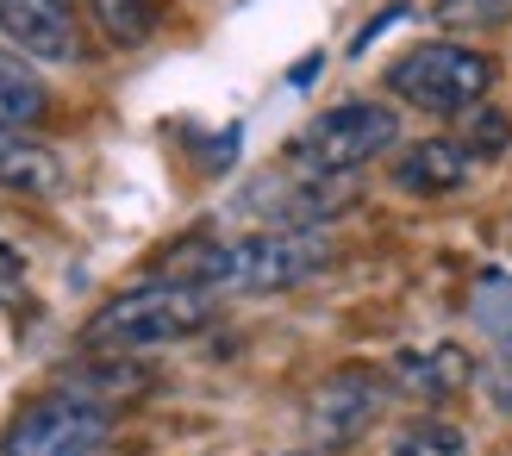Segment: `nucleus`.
Segmentation results:
<instances>
[{
    "label": "nucleus",
    "instance_id": "f257e3e1",
    "mask_svg": "<svg viewBox=\"0 0 512 456\" xmlns=\"http://www.w3.org/2000/svg\"><path fill=\"white\" fill-rule=\"evenodd\" d=\"M338 263V238L331 225H269V232L244 238H207L188 257H175V275L213 288L219 300H263V294H294Z\"/></svg>",
    "mask_w": 512,
    "mask_h": 456
},
{
    "label": "nucleus",
    "instance_id": "f03ea898",
    "mask_svg": "<svg viewBox=\"0 0 512 456\" xmlns=\"http://www.w3.org/2000/svg\"><path fill=\"white\" fill-rule=\"evenodd\" d=\"M213 313H219L213 288L188 282V275H150V282L100 300L82 325V344L113 350V357H144V350H169V344H188L194 332H207Z\"/></svg>",
    "mask_w": 512,
    "mask_h": 456
},
{
    "label": "nucleus",
    "instance_id": "7ed1b4c3",
    "mask_svg": "<svg viewBox=\"0 0 512 456\" xmlns=\"http://www.w3.org/2000/svg\"><path fill=\"white\" fill-rule=\"evenodd\" d=\"M494 75H500V63L488 50L456 44V38H425L388 63V94L431 119H463L475 107H488Z\"/></svg>",
    "mask_w": 512,
    "mask_h": 456
},
{
    "label": "nucleus",
    "instance_id": "20e7f679",
    "mask_svg": "<svg viewBox=\"0 0 512 456\" xmlns=\"http://www.w3.org/2000/svg\"><path fill=\"white\" fill-rule=\"evenodd\" d=\"M400 144V113L388 100H338V107H325L319 119H306L294 144H288V163L300 175H356L369 169L375 157H388Z\"/></svg>",
    "mask_w": 512,
    "mask_h": 456
},
{
    "label": "nucleus",
    "instance_id": "39448f33",
    "mask_svg": "<svg viewBox=\"0 0 512 456\" xmlns=\"http://www.w3.org/2000/svg\"><path fill=\"white\" fill-rule=\"evenodd\" d=\"M113 438V413L100 400H82L69 388H50L7 419L0 456H100Z\"/></svg>",
    "mask_w": 512,
    "mask_h": 456
},
{
    "label": "nucleus",
    "instance_id": "423d86ee",
    "mask_svg": "<svg viewBox=\"0 0 512 456\" xmlns=\"http://www.w3.org/2000/svg\"><path fill=\"white\" fill-rule=\"evenodd\" d=\"M381 407H388V382H381V375H369V369L325 375L313 407H306V432H313L319 444H331V450H344L381 419Z\"/></svg>",
    "mask_w": 512,
    "mask_h": 456
},
{
    "label": "nucleus",
    "instance_id": "0eeeda50",
    "mask_svg": "<svg viewBox=\"0 0 512 456\" xmlns=\"http://www.w3.org/2000/svg\"><path fill=\"white\" fill-rule=\"evenodd\" d=\"M0 44L32 63H82V25L69 0H0Z\"/></svg>",
    "mask_w": 512,
    "mask_h": 456
},
{
    "label": "nucleus",
    "instance_id": "6e6552de",
    "mask_svg": "<svg viewBox=\"0 0 512 456\" xmlns=\"http://www.w3.org/2000/svg\"><path fill=\"white\" fill-rule=\"evenodd\" d=\"M388 182L400 194H413V200H450V194H463L475 182V157H469L463 138H419V144L394 150Z\"/></svg>",
    "mask_w": 512,
    "mask_h": 456
},
{
    "label": "nucleus",
    "instance_id": "1a4fd4ad",
    "mask_svg": "<svg viewBox=\"0 0 512 456\" xmlns=\"http://www.w3.org/2000/svg\"><path fill=\"white\" fill-rule=\"evenodd\" d=\"M69 169L50 144H38L32 132H13V125H0V188L7 194H32V200H50L63 194Z\"/></svg>",
    "mask_w": 512,
    "mask_h": 456
},
{
    "label": "nucleus",
    "instance_id": "9d476101",
    "mask_svg": "<svg viewBox=\"0 0 512 456\" xmlns=\"http://www.w3.org/2000/svg\"><path fill=\"white\" fill-rule=\"evenodd\" d=\"M50 119V88L38 82L32 57H19V50L0 44V125H13V132H38Z\"/></svg>",
    "mask_w": 512,
    "mask_h": 456
},
{
    "label": "nucleus",
    "instance_id": "9b49d317",
    "mask_svg": "<svg viewBox=\"0 0 512 456\" xmlns=\"http://www.w3.org/2000/svg\"><path fill=\"white\" fill-rule=\"evenodd\" d=\"M394 375H400V388L406 394H419V400H444V394H456L469 382V363H463V350H406V357L394 363Z\"/></svg>",
    "mask_w": 512,
    "mask_h": 456
},
{
    "label": "nucleus",
    "instance_id": "f8f14e48",
    "mask_svg": "<svg viewBox=\"0 0 512 456\" xmlns=\"http://www.w3.org/2000/svg\"><path fill=\"white\" fill-rule=\"evenodd\" d=\"M144 382H150V375L138 369V357H113V350H94L88 369H69V375H63L69 394L100 400V407H107L113 394H119V400H125V394H144Z\"/></svg>",
    "mask_w": 512,
    "mask_h": 456
},
{
    "label": "nucleus",
    "instance_id": "ddd939ff",
    "mask_svg": "<svg viewBox=\"0 0 512 456\" xmlns=\"http://www.w3.org/2000/svg\"><path fill=\"white\" fill-rule=\"evenodd\" d=\"M88 13H94V25L107 32L119 50H138V44H150L157 38V0H88Z\"/></svg>",
    "mask_w": 512,
    "mask_h": 456
},
{
    "label": "nucleus",
    "instance_id": "4468645a",
    "mask_svg": "<svg viewBox=\"0 0 512 456\" xmlns=\"http://www.w3.org/2000/svg\"><path fill=\"white\" fill-rule=\"evenodd\" d=\"M388 456H475L469 438H463V425H450V419H413V425H400Z\"/></svg>",
    "mask_w": 512,
    "mask_h": 456
},
{
    "label": "nucleus",
    "instance_id": "2eb2a0df",
    "mask_svg": "<svg viewBox=\"0 0 512 456\" xmlns=\"http://www.w3.org/2000/svg\"><path fill=\"white\" fill-rule=\"evenodd\" d=\"M463 144H469V157H475V163L506 157V150H512V119H506V113H494V107L463 113Z\"/></svg>",
    "mask_w": 512,
    "mask_h": 456
},
{
    "label": "nucleus",
    "instance_id": "dca6fc26",
    "mask_svg": "<svg viewBox=\"0 0 512 456\" xmlns=\"http://www.w3.org/2000/svg\"><path fill=\"white\" fill-rule=\"evenodd\" d=\"M475 325L488 332V344L512 338V282L506 275H481L475 282Z\"/></svg>",
    "mask_w": 512,
    "mask_h": 456
},
{
    "label": "nucleus",
    "instance_id": "f3484780",
    "mask_svg": "<svg viewBox=\"0 0 512 456\" xmlns=\"http://www.w3.org/2000/svg\"><path fill=\"white\" fill-rule=\"evenodd\" d=\"M488 394H494L500 413H512V338H500L494 357H488Z\"/></svg>",
    "mask_w": 512,
    "mask_h": 456
},
{
    "label": "nucleus",
    "instance_id": "a211bd4d",
    "mask_svg": "<svg viewBox=\"0 0 512 456\" xmlns=\"http://www.w3.org/2000/svg\"><path fill=\"white\" fill-rule=\"evenodd\" d=\"M19 288H25V257L0 238V300H19Z\"/></svg>",
    "mask_w": 512,
    "mask_h": 456
},
{
    "label": "nucleus",
    "instance_id": "6ab92c4d",
    "mask_svg": "<svg viewBox=\"0 0 512 456\" xmlns=\"http://www.w3.org/2000/svg\"><path fill=\"white\" fill-rule=\"evenodd\" d=\"M281 456H313V450H281Z\"/></svg>",
    "mask_w": 512,
    "mask_h": 456
}]
</instances>
